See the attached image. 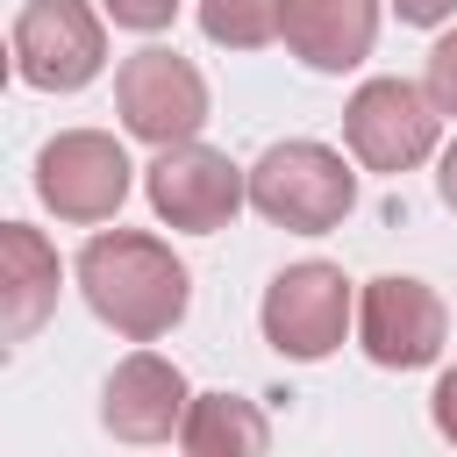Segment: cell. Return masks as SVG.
<instances>
[{"label": "cell", "mask_w": 457, "mask_h": 457, "mask_svg": "<svg viewBox=\"0 0 457 457\" xmlns=\"http://www.w3.org/2000/svg\"><path fill=\"white\" fill-rule=\"evenodd\" d=\"M79 293L86 307L129 336V343H157L186 321V300H193V271L171 257V243L143 236V228H100L86 250H79Z\"/></svg>", "instance_id": "cell-1"}, {"label": "cell", "mask_w": 457, "mask_h": 457, "mask_svg": "<svg viewBox=\"0 0 457 457\" xmlns=\"http://www.w3.org/2000/svg\"><path fill=\"white\" fill-rule=\"evenodd\" d=\"M250 207L264 221L293 228V236H328L357 207V171L343 164V150L293 136V143H271L250 164Z\"/></svg>", "instance_id": "cell-2"}, {"label": "cell", "mask_w": 457, "mask_h": 457, "mask_svg": "<svg viewBox=\"0 0 457 457\" xmlns=\"http://www.w3.org/2000/svg\"><path fill=\"white\" fill-rule=\"evenodd\" d=\"M436 136L443 107L414 79H364L343 107V143L364 171H414L421 157H436Z\"/></svg>", "instance_id": "cell-3"}, {"label": "cell", "mask_w": 457, "mask_h": 457, "mask_svg": "<svg viewBox=\"0 0 457 457\" xmlns=\"http://www.w3.org/2000/svg\"><path fill=\"white\" fill-rule=\"evenodd\" d=\"M257 321H264V343H271L278 357L314 364V357H328V350L350 336L357 300H350V278H343L336 264L307 257V264H286V271L264 286Z\"/></svg>", "instance_id": "cell-4"}, {"label": "cell", "mask_w": 457, "mask_h": 457, "mask_svg": "<svg viewBox=\"0 0 457 457\" xmlns=\"http://www.w3.org/2000/svg\"><path fill=\"white\" fill-rule=\"evenodd\" d=\"M107 7L86 0H29L14 14V71L36 93H79L86 79H100L107 64Z\"/></svg>", "instance_id": "cell-5"}, {"label": "cell", "mask_w": 457, "mask_h": 457, "mask_svg": "<svg viewBox=\"0 0 457 457\" xmlns=\"http://www.w3.org/2000/svg\"><path fill=\"white\" fill-rule=\"evenodd\" d=\"M143 193L157 207V221L186 228V236H214L236 221V207L250 200V171H236L221 150H207L200 136L186 143H164L143 171Z\"/></svg>", "instance_id": "cell-6"}, {"label": "cell", "mask_w": 457, "mask_h": 457, "mask_svg": "<svg viewBox=\"0 0 457 457\" xmlns=\"http://www.w3.org/2000/svg\"><path fill=\"white\" fill-rule=\"evenodd\" d=\"M114 107H121V129H129V136H143V143L164 150V143L200 136V121H207V79H200L179 50L150 43V50L121 57V71H114Z\"/></svg>", "instance_id": "cell-7"}, {"label": "cell", "mask_w": 457, "mask_h": 457, "mask_svg": "<svg viewBox=\"0 0 457 457\" xmlns=\"http://www.w3.org/2000/svg\"><path fill=\"white\" fill-rule=\"evenodd\" d=\"M129 150L107 129H64L36 157V193L57 221H107L129 200Z\"/></svg>", "instance_id": "cell-8"}, {"label": "cell", "mask_w": 457, "mask_h": 457, "mask_svg": "<svg viewBox=\"0 0 457 457\" xmlns=\"http://www.w3.org/2000/svg\"><path fill=\"white\" fill-rule=\"evenodd\" d=\"M443 336H450V314H443L436 286H421L407 271H386V278H371L357 293V343H364L371 364H386V371L436 364Z\"/></svg>", "instance_id": "cell-9"}, {"label": "cell", "mask_w": 457, "mask_h": 457, "mask_svg": "<svg viewBox=\"0 0 457 457\" xmlns=\"http://www.w3.org/2000/svg\"><path fill=\"white\" fill-rule=\"evenodd\" d=\"M186 407H193L186 371H179L171 357H157V350L121 357L114 378H107V393H100V421H107L121 443H164V436H179Z\"/></svg>", "instance_id": "cell-10"}, {"label": "cell", "mask_w": 457, "mask_h": 457, "mask_svg": "<svg viewBox=\"0 0 457 457\" xmlns=\"http://www.w3.org/2000/svg\"><path fill=\"white\" fill-rule=\"evenodd\" d=\"M278 36L307 71H350L378 43V0H286Z\"/></svg>", "instance_id": "cell-11"}, {"label": "cell", "mask_w": 457, "mask_h": 457, "mask_svg": "<svg viewBox=\"0 0 457 457\" xmlns=\"http://www.w3.org/2000/svg\"><path fill=\"white\" fill-rule=\"evenodd\" d=\"M57 250L43 243V228L29 221H7L0 228V336L7 343H29L43 328V314L57 307Z\"/></svg>", "instance_id": "cell-12"}, {"label": "cell", "mask_w": 457, "mask_h": 457, "mask_svg": "<svg viewBox=\"0 0 457 457\" xmlns=\"http://www.w3.org/2000/svg\"><path fill=\"white\" fill-rule=\"evenodd\" d=\"M179 443L193 457H257L271 443V421L257 414V400H236V393H193L186 421H179Z\"/></svg>", "instance_id": "cell-13"}, {"label": "cell", "mask_w": 457, "mask_h": 457, "mask_svg": "<svg viewBox=\"0 0 457 457\" xmlns=\"http://www.w3.org/2000/svg\"><path fill=\"white\" fill-rule=\"evenodd\" d=\"M278 14L286 0H200V29L221 50H264L278 36Z\"/></svg>", "instance_id": "cell-14"}, {"label": "cell", "mask_w": 457, "mask_h": 457, "mask_svg": "<svg viewBox=\"0 0 457 457\" xmlns=\"http://www.w3.org/2000/svg\"><path fill=\"white\" fill-rule=\"evenodd\" d=\"M421 86H428V100H436L443 114H457V29L428 50V79H421Z\"/></svg>", "instance_id": "cell-15"}, {"label": "cell", "mask_w": 457, "mask_h": 457, "mask_svg": "<svg viewBox=\"0 0 457 457\" xmlns=\"http://www.w3.org/2000/svg\"><path fill=\"white\" fill-rule=\"evenodd\" d=\"M107 7V21H121V29H136V36H157V29H171V14H179V0H100Z\"/></svg>", "instance_id": "cell-16"}, {"label": "cell", "mask_w": 457, "mask_h": 457, "mask_svg": "<svg viewBox=\"0 0 457 457\" xmlns=\"http://www.w3.org/2000/svg\"><path fill=\"white\" fill-rule=\"evenodd\" d=\"M428 414H436V428H443V443H457V364L436 378V393H428Z\"/></svg>", "instance_id": "cell-17"}, {"label": "cell", "mask_w": 457, "mask_h": 457, "mask_svg": "<svg viewBox=\"0 0 457 457\" xmlns=\"http://www.w3.org/2000/svg\"><path fill=\"white\" fill-rule=\"evenodd\" d=\"M393 14H400V21H414V29H436V21H450V14H457V0H393Z\"/></svg>", "instance_id": "cell-18"}, {"label": "cell", "mask_w": 457, "mask_h": 457, "mask_svg": "<svg viewBox=\"0 0 457 457\" xmlns=\"http://www.w3.org/2000/svg\"><path fill=\"white\" fill-rule=\"evenodd\" d=\"M436 186H443V200H450V214H457V136L443 143V164H436Z\"/></svg>", "instance_id": "cell-19"}]
</instances>
